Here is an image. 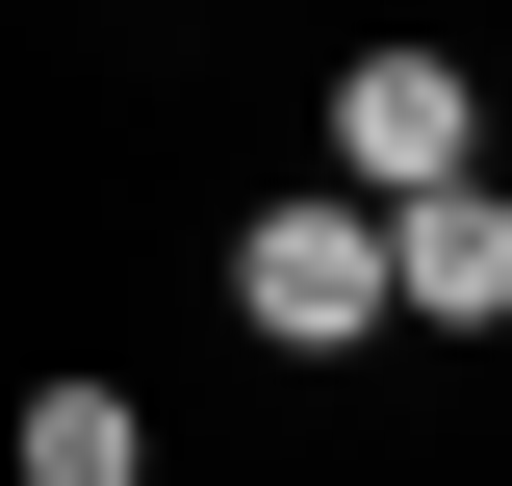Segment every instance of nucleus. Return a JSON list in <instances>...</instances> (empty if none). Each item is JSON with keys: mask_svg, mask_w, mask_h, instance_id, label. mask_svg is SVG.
Here are the masks:
<instances>
[{"mask_svg": "<svg viewBox=\"0 0 512 486\" xmlns=\"http://www.w3.org/2000/svg\"><path fill=\"white\" fill-rule=\"evenodd\" d=\"M231 333H256V359H359V333H410V231L333 205V180H256V231H231Z\"/></svg>", "mask_w": 512, "mask_h": 486, "instance_id": "f257e3e1", "label": "nucleus"}, {"mask_svg": "<svg viewBox=\"0 0 512 486\" xmlns=\"http://www.w3.org/2000/svg\"><path fill=\"white\" fill-rule=\"evenodd\" d=\"M461 180H512L487 103H461V52H359V77H333V205L410 231V205H461Z\"/></svg>", "mask_w": 512, "mask_h": 486, "instance_id": "f03ea898", "label": "nucleus"}, {"mask_svg": "<svg viewBox=\"0 0 512 486\" xmlns=\"http://www.w3.org/2000/svg\"><path fill=\"white\" fill-rule=\"evenodd\" d=\"M410 333H512V180L410 205Z\"/></svg>", "mask_w": 512, "mask_h": 486, "instance_id": "7ed1b4c3", "label": "nucleus"}, {"mask_svg": "<svg viewBox=\"0 0 512 486\" xmlns=\"http://www.w3.org/2000/svg\"><path fill=\"white\" fill-rule=\"evenodd\" d=\"M128 461H154V410H128L103 359H52V384H26V486H128Z\"/></svg>", "mask_w": 512, "mask_h": 486, "instance_id": "20e7f679", "label": "nucleus"}]
</instances>
